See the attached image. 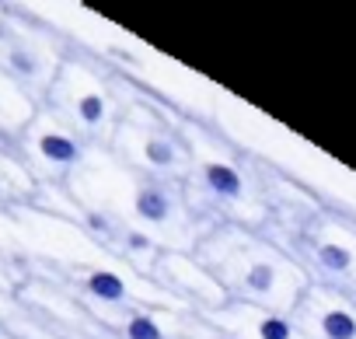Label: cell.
Listing matches in <instances>:
<instances>
[{
	"instance_id": "cell-1",
	"label": "cell",
	"mask_w": 356,
	"mask_h": 339,
	"mask_svg": "<svg viewBox=\"0 0 356 339\" xmlns=\"http://www.w3.org/2000/svg\"><path fill=\"white\" fill-rule=\"evenodd\" d=\"M203 182H207V189H210L213 196H220V200H238V196L245 193L241 172H238L234 164H224V161H210V164L203 168Z\"/></svg>"
},
{
	"instance_id": "cell-2",
	"label": "cell",
	"mask_w": 356,
	"mask_h": 339,
	"mask_svg": "<svg viewBox=\"0 0 356 339\" xmlns=\"http://www.w3.org/2000/svg\"><path fill=\"white\" fill-rule=\"evenodd\" d=\"M133 210L147 224H168L171 221V196L161 186H140L136 189V200H133Z\"/></svg>"
},
{
	"instance_id": "cell-3",
	"label": "cell",
	"mask_w": 356,
	"mask_h": 339,
	"mask_svg": "<svg viewBox=\"0 0 356 339\" xmlns=\"http://www.w3.org/2000/svg\"><path fill=\"white\" fill-rule=\"evenodd\" d=\"M39 154L53 164H77L81 161V147L63 133H42L39 136Z\"/></svg>"
},
{
	"instance_id": "cell-4",
	"label": "cell",
	"mask_w": 356,
	"mask_h": 339,
	"mask_svg": "<svg viewBox=\"0 0 356 339\" xmlns=\"http://www.w3.org/2000/svg\"><path fill=\"white\" fill-rule=\"evenodd\" d=\"M88 294L98 297V301H105V304H122L129 290H126L122 276H115V273H108V269H95V273L88 276Z\"/></svg>"
},
{
	"instance_id": "cell-5",
	"label": "cell",
	"mask_w": 356,
	"mask_h": 339,
	"mask_svg": "<svg viewBox=\"0 0 356 339\" xmlns=\"http://www.w3.org/2000/svg\"><path fill=\"white\" fill-rule=\"evenodd\" d=\"M314 255H318V266H321L325 273L346 276V273L353 269V252H349L346 245H339V242H321Z\"/></svg>"
},
{
	"instance_id": "cell-6",
	"label": "cell",
	"mask_w": 356,
	"mask_h": 339,
	"mask_svg": "<svg viewBox=\"0 0 356 339\" xmlns=\"http://www.w3.org/2000/svg\"><path fill=\"white\" fill-rule=\"evenodd\" d=\"M321 336L325 339H356V315L332 308L321 315Z\"/></svg>"
},
{
	"instance_id": "cell-7",
	"label": "cell",
	"mask_w": 356,
	"mask_h": 339,
	"mask_svg": "<svg viewBox=\"0 0 356 339\" xmlns=\"http://www.w3.org/2000/svg\"><path fill=\"white\" fill-rule=\"evenodd\" d=\"M276 287V266L273 262H252L248 273H245V290H252L255 297H266L273 294Z\"/></svg>"
},
{
	"instance_id": "cell-8",
	"label": "cell",
	"mask_w": 356,
	"mask_h": 339,
	"mask_svg": "<svg viewBox=\"0 0 356 339\" xmlns=\"http://www.w3.org/2000/svg\"><path fill=\"white\" fill-rule=\"evenodd\" d=\"M143 157H147V164H154V168H171V164L178 161V150H175V143L164 140V136H147Z\"/></svg>"
},
{
	"instance_id": "cell-9",
	"label": "cell",
	"mask_w": 356,
	"mask_h": 339,
	"mask_svg": "<svg viewBox=\"0 0 356 339\" xmlns=\"http://www.w3.org/2000/svg\"><path fill=\"white\" fill-rule=\"evenodd\" d=\"M126 339H164V329L150 315H133L126 322Z\"/></svg>"
},
{
	"instance_id": "cell-10",
	"label": "cell",
	"mask_w": 356,
	"mask_h": 339,
	"mask_svg": "<svg viewBox=\"0 0 356 339\" xmlns=\"http://www.w3.org/2000/svg\"><path fill=\"white\" fill-rule=\"evenodd\" d=\"M77 116H81V123H88V126H98L102 119H105V98L102 95H84V98H77Z\"/></svg>"
},
{
	"instance_id": "cell-11",
	"label": "cell",
	"mask_w": 356,
	"mask_h": 339,
	"mask_svg": "<svg viewBox=\"0 0 356 339\" xmlns=\"http://www.w3.org/2000/svg\"><path fill=\"white\" fill-rule=\"evenodd\" d=\"M8 63H11V70L22 74V77H35V74H39V60H35V53L25 49V46H15V49L8 53Z\"/></svg>"
},
{
	"instance_id": "cell-12",
	"label": "cell",
	"mask_w": 356,
	"mask_h": 339,
	"mask_svg": "<svg viewBox=\"0 0 356 339\" xmlns=\"http://www.w3.org/2000/svg\"><path fill=\"white\" fill-rule=\"evenodd\" d=\"M259 339H293V329H290V322L266 315V318H259Z\"/></svg>"
},
{
	"instance_id": "cell-13",
	"label": "cell",
	"mask_w": 356,
	"mask_h": 339,
	"mask_svg": "<svg viewBox=\"0 0 356 339\" xmlns=\"http://www.w3.org/2000/svg\"><path fill=\"white\" fill-rule=\"evenodd\" d=\"M126 249H129V252H150L154 242H150L143 231H129V235H126Z\"/></svg>"
},
{
	"instance_id": "cell-14",
	"label": "cell",
	"mask_w": 356,
	"mask_h": 339,
	"mask_svg": "<svg viewBox=\"0 0 356 339\" xmlns=\"http://www.w3.org/2000/svg\"><path fill=\"white\" fill-rule=\"evenodd\" d=\"M88 228H91V231H98V235H108V231H112V221L91 210V214H88Z\"/></svg>"
},
{
	"instance_id": "cell-15",
	"label": "cell",
	"mask_w": 356,
	"mask_h": 339,
	"mask_svg": "<svg viewBox=\"0 0 356 339\" xmlns=\"http://www.w3.org/2000/svg\"><path fill=\"white\" fill-rule=\"evenodd\" d=\"M220 339H231V336H220Z\"/></svg>"
}]
</instances>
